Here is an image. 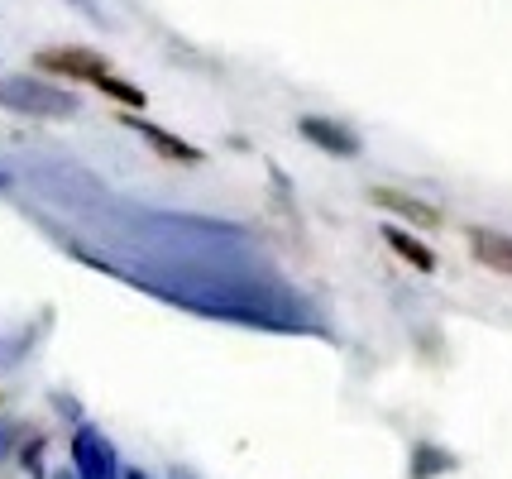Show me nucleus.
Instances as JSON below:
<instances>
[{
  "instance_id": "39448f33",
  "label": "nucleus",
  "mask_w": 512,
  "mask_h": 479,
  "mask_svg": "<svg viewBox=\"0 0 512 479\" xmlns=\"http://www.w3.org/2000/svg\"><path fill=\"white\" fill-rule=\"evenodd\" d=\"M369 197H374V206H383L388 216H402V221H412V226H422V230L441 226V211H436L431 202H422V197H412V192H398V187H374Z\"/></svg>"
},
{
  "instance_id": "423d86ee",
  "label": "nucleus",
  "mask_w": 512,
  "mask_h": 479,
  "mask_svg": "<svg viewBox=\"0 0 512 479\" xmlns=\"http://www.w3.org/2000/svg\"><path fill=\"white\" fill-rule=\"evenodd\" d=\"M469 254H474L484 269L512 278V235H503V230H484V226L469 230Z\"/></svg>"
},
{
  "instance_id": "1a4fd4ad",
  "label": "nucleus",
  "mask_w": 512,
  "mask_h": 479,
  "mask_svg": "<svg viewBox=\"0 0 512 479\" xmlns=\"http://www.w3.org/2000/svg\"><path fill=\"white\" fill-rule=\"evenodd\" d=\"M446 470H455V456L436 451V446H412V470H407V479H431V475H446Z\"/></svg>"
},
{
  "instance_id": "6e6552de",
  "label": "nucleus",
  "mask_w": 512,
  "mask_h": 479,
  "mask_svg": "<svg viewBox=\"0 0 512 479\" xmlns=\"http://www.w3.org/2000/svg\"><path fill=\"white\" fill-rule=\"evenodd\" d=\"M383 240H388V250L398 254L402 264H412L417 274H436V254L426 250L417 235H407L402 226H383Z\"/></svg>"
},
{
  "instance_id": "9b49d317",
  "label": "nucleus",
  "mask_w": 512,
  "mask_h": 479,
  "mask_svg": "<svg viewBox=\"0 0 512 479\" xmlns=\"http://www.w3.org/2000/svg\"><path fill=\"white\" fill-rule=\"evenodd\" d=\"M10 451H15V427H10V422H0V460L10 456Z\"/></svg>"
},
{
  "instance_id": "f257e3e1",
  "label": "nucleus",
  "mask_w": 512,
  "mask_h": 479,
  "mask_svg": "<svg viewBox=\"0 0 512 479\" xmlns=\"http://www.w3.org/2000/svg\"><path fill=\"white\" fill-rule=\"evenodd\" d=\"M0 106L15 115H34V120H72L77 96L63 87H48L39 77H0Z\"/></svg>"
},
{
  "instance_id": "4468645a",
  "label": "nucleus",
  "mask_w": 512,
  "mask_h": 479,
  "mask_svg": "<svg viewBox=\"0 0 512 479\" xmlns=\"http://www.w3.org/2000/svg\"><path fill=\"white\" fill-rule=\"evenodd\" d=\"M173 479H192V475H187V470H173Z\"/></svg>"
},
{
  "instance_id": "0eeeda50",
  "label": "nucleus",
  "mask_w": 512,
  "mask_h": 479,
  "mask_svg": "<svg viewBox=\"0 0 512 479\" xmlns=\"http://www.w3.org/2000/svg\"><path fill=\"white\" fill-rule=\"evenodd\" d=\"M125 125H130L134 135L144 139L154 154H163V159H173V163H197L201 159V149H192V144H182L178 135H168V130H158V125H149V120H130L125 115Z\"/></svg>"
},
{
  "instance_id": "ddd939ff",
  "label": "nucleus",
  "mask_w": 512,
  "mask_h": 479,
  "mask_svg": "<svg viewBox=\"0 0 512 479\" xmlns=\"http://www.w3.org/2000/svg\"><path fill=\"white\" fill-rule=\"evenodd\" d=\"M125 479H149V475L144 470H125Z\"/></svg>"
},
{
  "instance_id": "9d476101",
  "label": "nucleus",
  "mask_w": 512,
  "mask_h": 479,
  "mask_svg": "<svg viewBox=\"0 0 512 479\" xmlns=\"http://www.w3.org/2000/svg\"><path fill=\"white\" fill-rule=\"evenodd\" d=\"M96 87H101V92H106V96H115V101H120V106H130V111H144V106H149V96L139 92V87H134V82H120V77H115V72H106V77H101V82H96Z\"/></svg>"
},
{
  "instance_id": "7ed1b4c3",
  "label": "nucleus",
  "mask_w": 512,
  "mask_h": 479,
  "mask_svg": "<svg viewBox=\"0 0 512 479\" xmlns=\"http://www.w3.org/2000/svg\"><path fill=\"white\" fill-rule=\"evenodd\" d=\"M34 68L39 72H53V77H72V82H101L111 63L96 53V48H44V53H34Z\"/></svg>"
},
{
  "instance_id": "f8f14e48",
  "label": "nucleus",
  "mask_w": 512,
  "mask_h": 479,
  "mask_svg": "<svg viewBox=\"0 0 512 479\" xmlns=\"http://www.w3.org/2000/svg\"><path fill=\"white\" fill-rule=\"evenodd\" d=\"M48 479H77V470H58V475H48Z\"/></svg>"
},
{
  "instance_id": "20e7f679",
  "label": "nucleus",
  "mask_w": 512,
  "mask_h": 479,
  "mask_svg": "<svg viewBox=\"0 0 512 479\" xmlns=\"http://www.w3.org/2000/svg\"><path fill=\"white\" fill-rule=\"evenodd\" d=\"M297 130H302V139H312L316 149H326V154H335V159H355L359 154V135L355 130H345L340 120L302 115V120H297Z\"/></svg>"
},
{
  "instance_id": "2eb2a0df",
  "label": "nucleus",
  "mask_w": 512,
  "mask_h": 479,
  "mask_svg": "<svg viewBox=\"0 0 512 479\" xmlns=\"http://www.w3.org/2000/svg\"><path fill=\"white\" fill-rule=\"evenodd\" d=\"M5 187H10V178H5V173H0V192H5Z\"/></svg>"
},
{
  "instance_id": "f03ea898",
  "label": "nucleus",
  "mask_w": 512,
  "mask_h": 479,
  "mask_svg": "<svg viewBox=\"0 0 512 479\" xmlns=\"http://www.w3.org/2000/svg\"><path fill=\"white\" fill-rule=\"evenodd\" d=\"M72 470H77V479H125L120 460H115V446L96 427H77V436H72Z\"/></svg>"
}]
</instances>
